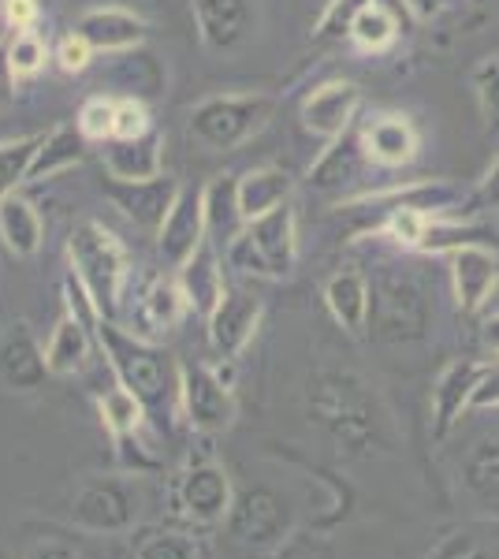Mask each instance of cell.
I'll list each match as a JSON object with an SVG mask.
<instances>
[{
  "mask_svg": "<svg viewBox=\"0 0 499 559\" xmlns=\"http://www.w3.org/2000/svg\"><path fill=\"white\" fill-rule=\"evenodd\" d=\"M205 324H209V344H213L216 355L224 362H235L261 324V299H253L247 292H224L221 306L209 313Z\"/></svg>",
  "mask_w": 499,
  "mask_h": 559,
  "instance_id": "obj_18",
  "label": "cell"
},
{
  "mask_svg": "<svg viewBox=\"0 0 499 559\" xmlns=\"http://www.w3.org/2000/svg\"><path fill=\"white\" fill-rule=\"evenodd\" d=\"M23 559H83L79 556V548L75 545H68V540H60V537H41V540H34L31 548H26V556Z\"/></svg>",
  "mask_w": 499,
  "mask_h": 559,
  "instance_id": "obj_46",
  "label": "cell"
},
{
  "mask_svg": "<svg viewBox=\"0 0 499 559\" xmlns=\"http://www.w3.org/2000/svg\"><path fill=\"white\" fill-rule=\"evenodd\" d=\"M425 559H499V537L485 526H459L443 534Z\"/></svg>",
  "mask_w": 499,
  "mask_h": 559,
  "instance_id": "obj_33",
  "label": "cell"
},
{
  "mask_svg": "<svg viewBox=\"0 0 499 559\" xmlns=\"http://www.w3.org/2000/svg\"><path fill=\"white\" fill-rule=\"evenodd\" d=\"M366 165H373L361 142V128L343 131L340 139L329 142V150L317 157V165L310 168V187L321 194H343L347 187H354L366 173Z\"/></svg>",
  "mask_w": 499,
  "mask_h": 559,
  "instance_id": "obj_20",
  "label": "cell"
},
{
  "mask_svg": "<svg viewBox=\"0 0 499 559\" xmlns=\"http://www.w3.org/2000/svg\"><path fill=\"white\" fill-rule=\"evenodd\" d=\"M209 239L205 228V198L202 187H183L171 205V213L165 216L157 231V250L171 269H183L190 258L198 254V247Z\"/></svg>",
  "mask_w": 499,
  "mask_h": 559,
  "instance_id": "obj_16",
  "label": "cell"
},
{
  "mask_svg": "<svg viewBox=\"0 0 499 559\" xmlns=\"http://www.w3.org/2000/svg\"><path fill=\"white\" fill-rule=\"evenodd\" d=\"M79 34L94 45V52H127L146 38V23L127 8H90L79 20Z\"/></svg>",
  "mask_w": 499,
  "mask_h": 559,
  "instance_id": "obj_25",
  "label": "cell"
},
{
  "mask_svg": "<svg viewBox=\"0 0 499 559\" xmlns=\"http://www.w3.org/2000/svg\"><path fill=\"white\" fill-rule=\"evenodd\" d=\"M429 332L432 299L425 280L406 265H380L369 276V336L388 347H411Z\"/></svg>",
  "mask_w": 499,
  "mask_h": 559,
  "instance_id": "obj_2",
  "label": "cell"
},
{
  "mask_svg": "<svg viewBox=\"0 0 499 559\" xmlns=\"http://www.w3.org/2000/svg\"><path fill=\"white\" fill-rule=\"evenodd\" d=\"M429 221H432V216L421 213V210H411V205H392V210H388V221H384V236L395 239L399 247L417 250V242H421Z\"/></svg>",
  "mask_w": 499,
  "mask_h": 559,
  "instance_id": "obj_39",
  "label": "cell"
},
{
  "mask_svg": "<svg viewBox=\"0 0 499 559\" xmlns=\"http://www.w3.org/2000/svg\"><path fill=\"white\" fill-rule=\"evenodd\" d=\"M205 198V228H209V242L224 254V247L239 236L247 216L239 210V179L235 176H216L213 183L202 187Z\"/></svg>",
  "mask_w": 499,
  "mask_h": 559,
  "instance_id": "obj_27",
  "label": "cell"
},
{
  "mask_svg": "<svg viewBox=\"0 0 499 559\" xmlns=\"http://www.w3.org/2000/svg\"><path fill=\"white\" fill-rule=\"evenodd\" d=\"M75 128L83 131L90 142H108V139H112V131H116V102H112V97H105V94L90 97V102L79 108Z\"/></svg>",
  "mask_w": 499,
  "mask_h": 559,
  "instance_id": "obj_40",
  "label": "cell"
},
{
  "mask_svg": "<svg viewBox=\"0 0 499 559\" xmlns=\"http://www.w3.org/2000/svg\"><path fill=\"white\" fill-rule=\"evenodd\" d=\"M90 60H94V45H90L79 31L68 34V38L57 45V64H60V71H68V75H79V71H86Z\"/></svg>",
  "mask_w": 499,
  "mask_h": 559,
  "instance_id": "obj_43",
  "label": "cell"
},
{
  "mask_svg": "<svg viewBox=\"0 0 499 559\" xmlns=\"http://www.w3.org/2000/svg\"><path fill=\"white\" fill-rule=\"evenodd\" d=\"M492 302H499V287H496V295H492Z\"/></svg>",
  "mask_w": 499,
  "mask_h": 559,
  "instance_id": "obj_52",
  "label": "cell"
},
{
  "mask_svg": "<svg viewBox=\"0 0 499 559\" xmlns=\"http://www.w3.org/2000/svg\"><path fill=\"white\" fill-rule=\"evenodd\" d=\"M8 31V23H4V12H0V34H4Z\"/></svg>",
  "mask_w": 499,
  "mask_h": 559,
  "instance_id": "obj_50",
  "label": "cell"
},
{
  "mask_svg": "<svg viewBox=\"0 0 499 559\" xmlns=\"http://www.w3.org/2000/svg\"><path fill=\"white\" fill-rule=\"evenodd\" d=\"M97 411H102V421H105V429L112 432L116 444H123L127 437H139L142 426H146V414H150L146 403H142L131 388H123L120 381L97 400Z\"/></svg>",
  "mask_w": 499,
  "mask_h": 559,
  "instance_id": "obj_31",
  "label": "cell"
},
{
  "mask_svg": "<svg viewBox=\"0 0 499 559\" xmlns=\"http://www.w3.org/2000/svg\"><path fill=\"white\" fill-rule=\"evenodd\" d=\"M179 191H183V183H176V179H168V176L134 179V183L112 179V176L105 179L108 202H112L127 221H134L146 231H161V224H165V216L171 213V205H176Z\"/></svg>",
  "mask_w": 499,
  "mask_h": 559,
  "instance_id": "obj_15",
  "label": "cell"
},
{
  "mask_svg": "<svg viewBox=\"0 0 499 559\" xmlns=\"http://www.w3.org/2000/svg\"><path fill=\"white\" fill-rule=\"evenodd\" d=\"M399 34H403V26H399L395 15L388 12L384 4H377V0L369 8H361L358 20L351 26V41L366 52H384Z\"/></svg>",
  "mask_w": 499,
  "mask_h": 559,
  "instance_id": "obj_34",
  "label": "cell"
},
{
  "mask_svg": "<svg viewBox=\"0 0 499 559\" xmlns=\"http://www.w3.org/2000/svg\"><path fill=\"white\" fill-rule=\"evenodd\" d=\"M171 503L176 515L187 519L190 526H221L231 515L235 489L231 477L213 459H198L183 474L171 481Z\"/></svg>",
  "mask_w": 499,
  "mask_h": 559,
  "instance_id": "obj_8",
  "label": "cell"
},
{
  "mask_svg": "<svg viewBox=\"0 0 499 559\" xmlns=\"http://www.w3.org/2000/svg\"><path fill=\"white\" fill-rule=\"evenodd\" d=\"M41 146V134H31V139H15L0 146V198L20 191L26 183V173H31V160Z\"/></svg>",
  "mask_w": 499,
  "mask_h": 559,
  "instance_id": "obj_35",
  "label": "cell"
},
{
  "mask_svg": "<svg viewBox=\"0 0 499 559\" xmlns=\"http://www.w3.org/2000/svg\"><path fill=\"white\" fill-rule=\"evenodd\" d=\"M131 559H202V540L183 530L150 526L131 537Z\"/></svg>",
  "mask_w": 499,
  "mask_h": 559,
  "instance_id": "obj_32",
  "label": "cell"
},
{
  "mask_svg": "<svg viewBox=\"0 0 499 559\" xmlns=\"http://www.w3.org/2000/svg\"><path fill=\"white\" fill-rule=\"evenodd\" d=\"M373 0H329L324 15L313 26V38L317 41H343L351 38V26L358 20L361 8H369Z\"/></svg>",
  "mask_w": 499,
  "mask_h": 559,
  "instance_id": "obj_37",
  "label": "cell"
},
{
  "mask_svg": "<svg viewBox=\"0 0 499 559\" xmlns=\"http://www.w3.org/2000/svg\"><path fill=\"white\" fill-rule=\"evenodd\" d=\"M105 173L112 179H157L165 165V134L150 131L142 139H108L102 150Z\"/></svg>",
  "mask_w": 499,
  "mask_h": 559,
  "instance_id": "obj_23",
  "label": "cell"
},
{
  "mask_svg": "<svg viewBox=\"0 0 499 559\" xmlns=\"http://www.w3.org/2000/svg\"><path fill=\"white\" fill-rule=\"evenodd\" d=\"M94 336L102 344L108 366H112L116 381L131 388L150 414L171 407V400H179V369L168 362V355H161L157 344H146L134 332H127L123 324L108 321L97 313L94 318Z\"/></svg>",
  "mask_w": 499,
  "mask_h": 559,
  "instance_id": "obj_3",
  "label": "cell"
},
{
  "mask_svg": "<svg viewBox=\"0 0 499 559\" xmlns=\"http://www.w3.org/2000/svg\"><path fill=\"white\" fill-rule=\"evenodd\" d=\"M228 269L258 280H287L298 265V228L292 202L265 216H253L224 247Z\"/></svg>",
  "mask_w": 499,
  "mask_h": 559,
  "instance_id": "obj_5",
  "label": "cell"
},
{
  "mask_svg": "<svg viewBox=\"0 0 499 559\" xmlns=\"http://www.w3.org/2000/svg\"><path fill=\"white\" fill-rule=\"evenodd\" d=\"M224 526H228L235 545L272 548L284 545L287 534H292V511H287V500L276 489L253 485L247 492H235L231 515Z\"/></svg>",
  "mask_w": 499,
  "mask_h": 559,
  "instance_id": "obj_9",
  "label": "cell"
},
{
  "mask_svg": "<svg viewBox=\"0 0 499 559\" xmlns=\"http://www.w3.org/2000/svg\"><path fill=\"white\" fill-rule=\"evenodd\" d=\"M292 191L295 179L284 168H250L247 176H239V210L247 221H253L292 202Z\"/></svg>",
  "mask_w": 499,
  "mask_h": 559,
  "instance_id": "obj_29",
  "label": "cell"
},
{
  "mask_svg": "<svg viewBox=\"0 0 499 559\" xmlns=\"http://www.w3.org/2000/svg\"><path fill=\"white\" fill-rule=\"evenodd\" d=\"M187 310H190V302H187L183 287H179V280L150 276L134 287L131 318H127L123 329L134 332L139 340H146V344H161V340L179 329Z\"/></svg>",
  "mask_w": 499,
  "mask_h": 559,
  "instance_id": "obj_11",
  "label": "cell"
},
{
  "mask_svg": "<svg viewBox=\"0 0 499 559\" xmlns=\"http://www.w3.org/2000/svg\"><path fill=\"white\" fill-rule=\"evenodd\" d=\"M306 421L343 459H373L395 448L392 414L354 369H317L306 388Z\"/></svg>",
  "mask_w": 499,
  "mask_h": 559,
  "instance_id": "obj_1",
  "label": "cell"
},
{
  "mask_svg": "<svg viewBox=\"0 0 499 559\" xmlns=\"http://www.w3.org/2000/svg\"><path fill=\"white\" fill-rule=\"evenodd\" d=\"M406 4L414 8L417 20H437V15L455 12V8H462L466 0H406Z\"/></svg>",
  "mask_w": 499,
  "mask_h": 559,
  "instance_id": "obj_47",
  "label": "cell"
},
{
  "mask_svg": "<svg viewBox=\"0 0 499 559\" xmlns=\"http://www.w3.org/2000/svg\"><path fill=\"white\" fill-rule=\"evenodd\" d=\"M153 131V120L146 112V105L134 102V97H123L116 102V131L112 139H142V134Z\"/></svg>",
  "mask_w": 499,
  "mask_h": 559,
  "instance_id": "obj_42",
  "label": "cell"
},
{
  "mask_svg": "<svg viewBox=\"0 0 499 559\" xmlns=\"http://www.w3.org/2000/svg\"><path fill=\"white\" fill-rule=\"evenodd\" d=\"M499 287V254L488 242H470L451 254V292H455L459 313L474 318L492 302Z\"/></svg>",
  "mask_w": 499,
  "mask_h": 559,
  "instance_id": "obj_14",
  "label": "cell"
},
{
  "mask_svg": "<svg viewBox=\"0 0 499 559\" xmlns=\"http://www.w3.org/2000/svg\"><path fill=\"white\" fill-rule=\"evenodd\" d=\"M324 306H329L332 321L340 324L347 336L361 340L369 336V280L354 269L329 276L324 284Z\"/></svg>",
  "mask_w": 499,
  "mask_h": 559,
  "instance_id": "obj_24",
  "label": "cell"
},
{
  "mask_svg": "<svg viewBox=\"0 0 499 559\" xmlns=\"http://www.w3.org/2000/svg\"><path fill=\"white\" fill-rule=\"evenodd\" d=\"M68 519L83 534H131L142 519V485L123 474H94L71 496Z\"/></svg>",
  "mask_w": 499,
  "mask_h": 559,
  "instance_id": "obj_7",
  "label": "cell"
},
{
  "mask_svg": "<svg viewBox=\"0 0 499 559\" xmlns=\"http://www.w3.org/2000/svg\"><path fill=\"white\" fill-rule=\"evenodd\" d=\"M485 373L488 362H480V358H451L440 369L437 384H432V437H451V429L462 421V414H470V403H474V392Z\"/></svg>",
  "mask_w": 499,
  "mask_h": 559,
  "instance_id": "obj_13",
  "label": "cell"
},
{
  "mask_svg": "<svg viewBox=\"0 0 499 559\" xmlns=\"http://www.w3.org/2000/svg\"><path fill=\"white\" fill-rule=\"evenodd\" d=\"M488 210H499V160L492 168L485 173V179L470 191L466 198H462V205H459V221H474L477 213H488Z\"/></svg>",
  "mask_w": 499,
  "mask_h": 559,
  "instance_id": "obj_41",
  "label": "cell"
},
{
  "mask_svg": "<svg viewBox=\"0 0 499 559\" xmlns=\"http://www.w3.org/2000/svg\"><path fill=\"white\" fill-rule=\"evenodd\" d=\"M276 112L272 94H216L190 108L187 131L205 153H231L269 128Z\"/></svg>",
  "mask_w": 499,
  "mask_h": 559,
  "instance_id": "obj_6",
  "label": "cell"
},
{
  "mask_svg": "<svg viewBox=\"0 0 499 559\" xmlns=\"http://www.w3.org/2000/svg\"><path fill=\"white\" fill-rule=\"evenodd\" d=\"M0 239L12 258H34L41 250L45 224L20 191L0 198Z\"/></svg>",
  "mask_w": 499,
  "mask_h": 559,
  "instance_id": "obj_28",
  "label": "cell"
},
{
  "mask_svg": "<svg viewBox=\"0 0 499 559\" xmlns=\"http://www.w3.org/2000/svg\"><path fill=\"white\" fill-rule=\"evenodd\" d=\"M4 57H8L12 79H34L38 71H45V64H49V45H45L34 31H15Z\"/></svg>",
  "mask_w": 499,
  "mask_h": 559,
  "instance_id": "obj_36",
  "label": "cell"
},
{
  "mask_svg": "<svg viewBox=\"0 0 499 559\" xmlns=\"http://www.w3.org/2000/svg\"><path fill=\"white\" fill-rule=\"evenodd\" d=\"M0 12H4L8 31H34V23H38V0H4Z\"/></svg>",
  "mask_w": 499,
  "mask_h": 559,
  "instance_id": "obj_45",
  "label": "cell"
},
{
  "mask_svg": "<svg viewBox=\"0 0 499 559\" xmlns=\"http://www.w3.org/2000/svg\"><path fill=\"white\" fill-rule=\"evenodd\" d=\"M0 559H15V556H12V552H8V548H4V545H0Z\"/></svg>",
  "mask_w": 499,
  "mask_h": 559,
  "instance_id": "obj_49",
  "label": "cell"
},
{
  "mask_svg": "<svg viewBox=\"0 0 499 559\" xmlns=\"http://www.w3.org/2000/svg\"><path fill=\"white\" fill-rule=\"evenodd\" d=\"M470 86L477 94V105L485 112L488 128L499 131V57L477 60V68L470 71Z\"/></svg>",
  "mask_w": 499,
  "mask_h": 559,
  "instance_id": "obj_38",
  "label": "cell"
},
{
  "mask_svg": "<svg viewBox=\"0 0 499 559\" xmlns=\"http://www.w3.org/2000/svg\"><path fill=\"white\" fill-rule=\"evenodd\" d=\"M179 407L194 432H224L235 421V392L213 366H179Z\"/></svg>",
  "mask_w": 499,
  "mask_h": 559,
  "instance_id": "obj_10",
  "label": "cell"
},
{
  "mask_svg": "<svg viewBox=\"0 0 499 559\" xmlns=\"http://www.w3.org/2000/svg\"><path fill=\"white\" fill-rule=\"evenodd\" d=\"M68 258H71V273L86 287L97 313L116 321L127 295V280H131V258H127L123 242L105 224L83 221L68 236Z\"/></svg>",
  "mask_w": 499,
  "mask_h": 559,
  "instance_id": "obj_4",
  "label": "cell"
},
{
  "mask_svg": "<svg viewBox=\"0 0 499 559\" xmlns=\"http://www.w3.org/2000/svg\"><path fill=\"white\" fill-rule=\"evenodd\" d=\"M369 160L380 168H403L417 157V128L403 112H380L361 128Z\"/></svg>",
  "mask_w": 499,
  "mask_h": 559,
  "instance_id": "obj_22",
  "label": "cell"
},
{
  "mask_svg": "<svg viewBox=\"0 0 499 559\" xmlns=\"http://www.w3.org/2000/svg\"><path fill=\"white\" fill-rule=\"evenodd\" d=\"M194 4L198 34L209 49H239L258 31V4L253 0H190Z\"/></svg>",
  "mask_w": 499,
  "mask_h": 559,
  "instance_id": "obj_17",
  "label": "cell"
},
{
  "mask_svg": "<svg viewBox=\"0 0 499 559\" xmlns=\"http://www.w3.org/2000/svg\"><path fill=\"white\" fill-rule=\"evenodd\" d=\"M480 347H485L492 358H499V310L492 313V318L480 321Z\"/></svg>",
  "mask_w": 499,
  "mask_h": 559,
  "instance_id": "obj_48",
  "label": "cell"
},
{
  "mask_svg": "<svg viewBox=\"0 0 499 559\" xmlns=\"http://www.w3.org/2000/svg\"><path fill=\"white\" fill-rule=\"evenodd\" d=\"M179 287H183L190 310L202 313L205 321H209V313L221 306L228 287H224V269H221V258H216V247L209 239L198 247V254L179 269Z\"/></svg>",
  "mask_w": 499,
  "mask_h": 559,
  "instance_id": "obj_26",
  "label": "cell"
},
{
  "mask_svg": "<svg viewBox=\"0 0 499 559\" xmlns=\"http://www.w3.org/2000/svg\"><path fill=\"white\" fill-rule=\"evenodd\" d=\"M361 108V90L351 79H332V83L317 86L302 102V123L317 139L332 142L343 131L354 128V116Z\"/></svg>",
  "mask_w": 499,
  "mask_h": 559,
  "instance_id": "obj_19",
  "label": "cell"
},
{
  "mask_svg": "<svg viewBox=\"0 0 499 559\" xmlns=\"http://www.w3.org/2000/svg\"><path fill=\"white\" fill-rule=\"evenodd\" d=\"M83 142H86V134L79 128H71V123H60V128H52L49 134H41V146L31 160L26 183L52 179V176H60L63 168L79 165V160H83Z\"/></svg>",
  "mask_w": 499,
  "mask_h": 559,
  "instance_id": "obj_30",
  "label": "cell"
},
{
  "mask_svg": "<svg viewBox=\"0 0 499 559\" xmlns=\"http://www.w3.org/2000/svg\"><path fill=\"white\" fill-rule=\"evenodd\" d=\"M466 4H492V0H466Z\"/></svg>",
  "mask_w": 499,
  "mask_h": 559,
  "instance_id": "obj_51",
  "label": "cell"
},
{
  "mask_svg": "<svg viewBox=\"0 0 499 559\" xmlns=\"http://www.w3.org/2000/svg\"><path fill=\"white\" fill-rule=\"evenodd\" d=\"M45 377H49V362H45V350L38 347L34 332L23 321L12 324L0 336V384L12 392H34Z\"/></svg>",
  "mask_w": 499,
  "mask_h": 559,
  "instance_id": "obj_21",
  "label": "cell"
},
{
  "mask_svg": "<svg viewBox=\"0 0 499 559\" xmlns=\"http://www.w3.org/2000/svg\"><path fill=\"white\" fill-rule=\"evenodd\" d=\"M455 481L480 519L499 522V432H477L462 448Z\"/></svg>",
  "mask_w": 499,
  "mask_h": 559,
  "instance_id": "obj_12",
  "label": "cell"
},
{
  "mask_svg": "<svg viewBox=\"0 0 499 559\" xmlns=\"http://www.w3.org/2000/svg\"><path fill=\"white\" fill-rule=\"evenodd\" d=\"M499 407V358L488 362V373L480 377L477 392H474V403H470V414L477 411H496Z\"/></svg>",
  "mask_w": 499,
  "mask_h": 559,
  "instance_id": "obj_44",
  "label": "cell"
}]
</instances>
